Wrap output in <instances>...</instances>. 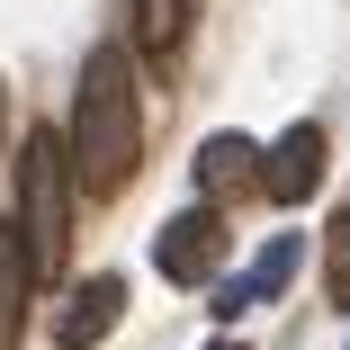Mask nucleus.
Here are the masks:
<instances>
[{"instance_id": "nucleus-1", "label": "nucleus", "mask_w": 350, "mask_h": 350, "mask_svg": "<svg viewBox=\"0 0 350 350\" xmlns=\"http://www.w3.org/2000/svg\"><path fill=\"white\" fill-rule=\"evenodd\" d=\"M144 162V99H135L126 45H90L81 90H72V180L90 198H117Z\"/></svg>"}, {"instance_id": "nucleus-2", "label": "nucleus", "mask_w": 350, "mask_h": 350, "mask_svg": "<svg viewBox=\"0 0 350 350\" xmlns=\"http://www.w3.org/2000/svg\"><path fill=\"white\" fill-rule=\"evenodd\" d=\"M72 135L36 126L18 144V225H27V260H36V288L63 278V252H72Z\"/></svg>"}, {"instance_id": "nucleus-3", "label": "nucleus", "mask_w": 350, "mask_h": 350, "mask_svg": "<svg viewBox=\"0 0 350 350\" xmlns=\"http://www.w3.org/2000/svg\"><path fill=\"white\" fill-rule=\"evenodd\" d=\"M153 269L180 278V288H206V278L225 269V216L216 206H180V216L153 234Z\"/></svg>"}, {"instance_id": "nucleus-4", "label": "nucleus", "mask_w": 350, "mask_h": 350, "mask_svg": "<svg viewBox=\"0 0 350 350\" xmlns=\"http://www.w3.org/2000/svg\"><path fill=\"white\" fill-rule=\"evenodd\" d=\"M323 189V126H288L269 144V162H260V198L269 206H306Z\"/></svg>"}, {"instance_id": "nucleus-5", "label": "nucleus", "mask_w": 350, "mask_h": 350, "mask_svg": "<svg viewBox=\"0 0 350 350\" xmlns=\"http://www.w3.org/2000/svg\"><path fill=\"white\" fill-rule=\"evenodd\" d=\"M117 314H126V278H117V269L81 278V288L63 297V314H54V350H90V341H108Z\"/></svg>"}, {"instance_id": "nucleus-6", "label": "nucleus", "mask_w": 350, "mask_h": 350, "mask_svg": "<svg viewBox=\"0 0 350 350\" xmlns=\"http://www.w3.org/2000/svg\"><path fill=\"white\" fill-rule=\"evenodd\" d=\"M260 144H252V135H206V144H198V189H206V206H225V198H252L260 189Z\"/></svg>"}, {"instance_id": "nucleus-7", "label": "nucleus", "mask_w": 350, "mask_h": 350, "mask_svg": "<svg viewBox=\"0 0 350 350\" xmlns=\"http://www.w3.org/2000/svg\"><path fill=\"white\" fill-rule=\"evenodd\" d=\"M27 288H36V260H27V225L10 216V225H0V350H18V314H27Z\"/></svg>"}, {"instance_id": "nucleus-8", "label": "nucleus", "mask_w": 350, "mask_h": 350, "mask_svg": "<svg viewBox=\"0 0 350 350\" xmlns=\"http://www.w3.org/2000/svg\"><path fill=\"white\" fill-rule=\"evenodd\" d=\"M189 36V0H135V45L144 54H180Z\"/></svg>"}, {"instance_id": "nucleus-9", "label": "nucleus", "mask_w": 350, "mask_h": 350, "mask_svg": "<svg viewBox=\"0 0 350 350\" xmlns=\"http://www.w3.org/2000/svg\"><path fill=\"white\" fill-rule=\"evenodd\" d=\"M323 288H332V306L350 314V206L323 225Z\"/></svg>"}, {"instance_id": "nucleus-10", "label": "nucleus", "mask_w": 350, "mask_h": 350, "mask_svg": "<svg viewBox=\"0 0 350 350\" xmlns=\"http://www.w3.org/2000/svg\"><path fill=\"white\" fill-rule=\"evenodd\" d=\"M206 350H243V341H206Z\"/></svg>"}]
</instances>
